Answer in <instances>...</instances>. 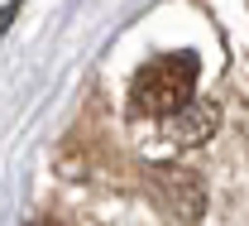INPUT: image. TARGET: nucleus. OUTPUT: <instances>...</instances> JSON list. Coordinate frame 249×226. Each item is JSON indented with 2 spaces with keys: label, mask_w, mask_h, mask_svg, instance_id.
Wrapping results in <instances>:
<instances>
[{
  "label": "nucleus",
  "mask_w": 249,
  "mask_h": 226,
  "mask_svg": "<svg viewBox=\"0 0 249 226\" xmlns=\"http://www.w3.org/2000/svg\"><path fill=\"white\" fill-rule=\"evenodd\" d=\"M192 92H196V53H163L149 67H139L129 87V106L144 116L173 121L192 106Z\"/></svg>",
  "instance_id": "obj_1"
}]
</instances>
